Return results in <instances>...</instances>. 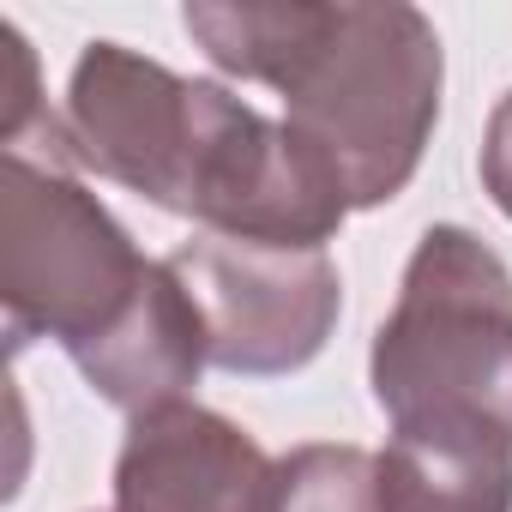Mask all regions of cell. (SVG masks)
<instances>
[{
    "mask_svg": "<svg viewBox=\"0 0 512 512\" xmlns=\"http://www.w3.org/2000/svg\"><path fill=\"white\" fill-rule=\"evenodd\" d=\"M272 464L247 428L181 398L127 422L115 512H266Z\"/></svg>",
    "mask_w": 512,
    "mask_h": 512,
    "instance_id": "obj_6",
    "label": "cell"
},
{
    "mask_svg": "<svg viewBox=\"0 0 512 512\" xmlns=\"http://www.w3.org/2000/svg\"><path fill=\"white\" fill-rule=\"evenodd\" d=\"M266 512H392L380 494V458L362 446H296L272 464Z\"/></svg>",
    "mask_w": 512,
    "mask_h": 512,
    "instance_id": "obj_8",
    "label": "cell"
},
{
    "mask_svg": "<svg viewBox=\"0 0 512 512\" xmlns=\"http://www.w3.org/2000/svg\"><path fill=\"white\" fill-rule=\"evenodd\" d=\"M392 512H512V434L404 428L380 452Z\"/></svg>",
    "mask_w": 512,
    "mask_h": 512,
    "instance_id": "obj_7",
    "label": "cell"
},
{
    "mask_svg": "<svg viewBox=\"0 0 512 512\" xmlns=\"http://www.w3.org/2000/svg\"><path fill=\"white\" fill-rule=\"evenodd\" d=\"M169 272L199 308L211 368L241 380L308 368L344 314V284L326 247L193 235L169 253Z\"/></svg>",
    "mask_w": 512,
    "mask_h": 512,
    "instance_id": "obj_5",
    "label": "cell"
},
{
    "mask_svg": "<svg viewBox=\"0 0 512 512\" xmlns=\"http://www.w3.org/2000/svg\"><path fill=\"white\" fill-rule=\"evenodd\" d=\"M73 169V151H0V302L13 344L55 338L79 368L139 314L163 260Z\"/></svg>",
    "mask_w": 512,
    "mask_h": 512,
    "instance_id": "obj_4",
    "label": "cell"
},
{
    "mask_svg": "<svg viewBox=\"0 0 512 512\" xmlns=\"http://www.w3.org/2000/svg\"><path fill=\"white\" fill-rule=\"evenodd\" d=\"M61 121L79 169L193 217L205 235L326 247L350 217L338 181L284 121L109 37L73 61Z\"/></svg>",
    "mask_w": 512,
    "mask_h": 512,
    "instance_id": "obj_1",
    "label": "cell"
},
{
    "mask_svg": "<svg viewBox=\"0 0 512 512\" xmlns=\"http://www.w3.org/2000/svg\"><path fill=\"white\" fill-rule=\"evenodd\" d=\"M181 25L211 67L284 97V127L338 181L350 211L398 199L422 169L446 85L428 13L404 0H193Z\"/></svg>",
    "mask_w": 512,
    "mask_h": 512,
    "instance_id": "obj_2",
    "label": "cell"
},
{
    "mask_svg": "<svg viewBox=\"0 0 512 512\" xmlns=\"http://www.w3.org/2000/svg\"><path fill=\"white\" fill-rule=\"evenodd\" d=\"M374 404L404 428L512 434V272L464 223L422 229L368 356Z\"/></svg>",
    "mask_w": 512,
    "mask_h": 512,
    "instance_id": "obj_3",
    "label": "cell"
},
{
    "mask_svg": "<svg viewBox=\"0 0 512 512\" xmlns=\"http://www.w3.org/2000/svg\"><path fill=\"white\" fill-rule=\"evenodd\" d=\"M482 187H488V199L512 217V91L494 103L488 133H482Z\"/></svg>",
    "mask_w": 512,
    "mask_h": 512,
    "instance_id": "obj_9",
    "label": "cell"
}]
</instances>
